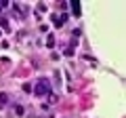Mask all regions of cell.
<instances>
[{
    "instance_id": "cell-4",
    "label": "cell",
    "mask_w": 126,
    "mask_h": 118,
    "mask_svg": "<svg viewBox=\"0 0 126 118\" xmlns=\"http://www.w3.org/2000/svg\"><path fill=\"white\" fill-rule=\"evenodd\" d=\"M6 101H9V95H6V93H0V108H4Z\"/></svg>"
},
{
    "instance_id": "cell-3",
    "label": "cell",
    "mask_w": 126,
    "mask_h": 118,
    "mask_svg": "<svg viewBox=\"0 0 126 118\" xmlns=\"http://www.w3.org/2000/svg\"><path fill=\"white\" fill-rule=\"evenodd\" d=\"M69 6H72V13L76 15V17H80V2H78V0H72Z\"/></svg>"
},
{
    "instance_id": "cell-2",
    "label": "cell",
    "mask_w": 126,
    "mask_h": 118,
    "mask_svg": "<svg viewBox=\"0 0 126 118\" xmlns=\"http://www.w3.org/2000/svg\"><path fill=\"white\" fill-rule=\"evenodd\" d=\"M53 19H55V25L59 27V25H63V23L67 21V15H65V13H63V15H55Z\"/></svg>"
},
{
    "instance_id": "cell-5",
    "label": "cell",
    "mask_w": 126,
    "mask_h": 118,
    "mask_svg": "<svg viewBox=\"0 0 126 118\" xmlns=\"http://www.w3.org/2000/svg\"><path fill=\"white\" fill-rule=\"evenodd\" d=\"M0 25L4 27V30H9V21H6V19H4V17H0Z\"/></svg>"
},
{
    "instance_id": "cell-10",
    "label": "cell",
    "mask_w": 126,
    "mask_h": 118,
    "mask_svg": "<svg viewBox=\"0 0 126 118\" xmlns=\"http://www.w3.org/2000/svg\"><path fill=\"white\" fill-rule=\"evenodd\" d=\"M65 55H67V57H72V55H74V49H72V46H69V49H65Z\"/></svg>"
},
{
    "instance_id": "cell-6",
    "label": "cell",
    "mask_w": 126,
    "mask_h": 118,
    "mask_svg": "<svg viewBox=\"0 0 126 118\" xmlns=\"http://www.w3.org/2000/svg\"><path fill=\"white\" fill-rule=\"evenodd\" d=\"M53 78H55V84H59V82H61V74H59V72H55Z\"/></svg>"
},
{
    "instance_id": "cell-9",
    "label": "cell",
    "mask_w": 126,
    "mask_h": 118,
    "mask_svg": "<svg viewBox=\"0 0 126 118\" xmlns=\"http://www.w3.org/2000/svg\"><path fill=\"white\" fill-rule=\"evenodd\" d=\"M46 44L53 46V44H55V38H53V36H48V38H46Z\"/></svg>"
},
{
    "instance_id": "cell-8",
    "label": "cell",
    "mask_w": 126,
    "mask_h": 118,
    "mask_svg": "<svg viewBox=\"0 0 126 118\" xmlns=\"http://www.w3.org/2000/svg\"><path fill=\"white\" fill-rule=\"evenodd\" d=\"M23 91H25V93L32 91V84H30V82H25V84H23Z\"/></svg>"
},
{
    "instance_id": "cell-1",
    "label": "cell",
    "mask_w": 126,
    "mask_h": 118,
    "mask_svg": "<svg viewBox=\"0 0 126 118\" xmlns=\"http://www.w3.org/2000/svg\"><path fill=\"white\" fill-rule=\"evenodd\" d=\"M34 93H36V95H48V93H50V82L46 80V78H40V80L36 82Z\"/></svg>"
},
{
    "instance_id": "cell-7",
    "label": "cell",
    "mask_w": 126,
    "mask_h": 118,
    "mask_svg": "<svg viewBox=\"0 0 126 118\" xmlns=\"http://www.w3.org/2000/svg\"><path fill=\"white\" fill-rule=\"evenodd\" d=\"M48 101H50V103H57V95H53V93H48Z\"/></svg>"
}]
</instances>
